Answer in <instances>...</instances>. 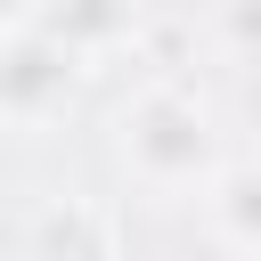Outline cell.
Wrapping results in <instances>:
<instances>
[{
    "instance_id": "obj_1",
    "label": "cell",
    "mask_w": 261,
    "mask_h": 261,
    "mask_svg": "<svg viewBox=\"0 0 261 261\" xmlns=\"http://www.w3.org/2000/svg\"><path fill=\"white\" fill-rule=\"evenodd\" d=\"M122 163L147 179V188H196L212 171V122L188 90L155 82L130 114H122Z\"/></svg>"
},
{
    "instance_id": "obj_2",
    "label": "cell",
    "mask_w": 261,
    "mask_h": 261,
    "mask_svg": "<svg viewBox=\"0 0 261 261\" xmlns=\"http://www.w3.org/2000/svg\"><path fill=\"white\" fill-rule=\"evenodd\" d=\"M73 82H82V57L65 41H49L41 24H16L0 41V114L8 122H57Z\"/></svg>"
},
{
    "instance_id": "obj_3",
    "label": "cell",
    "mask_w": 261,
    "mask_h": 261,
    "mask_svg": "<svg viewBox=\"0 0 261 261\" xmlns=\"http://www.w3.org/2000/svg\"><path fill=\"white\" fill-rule=\"evenodd\" d=\"M33 24H41L49 41H65L73 57H90V49L130 41V33H139V8H130V0H41Z\"/></svg>"
},
{
    "instance_id": "obj_4",
    "label": "cell",
    "mask_w": 261,
    "mask_h": 261,
    "mask_svg": "<svg viewBox=\"0 0 261 261\" xmlns=\"http://www.w3.org/2000/svg\"><path fill=\"white\" fill-rule=\"evenodd\" d=\"M33 253H41V261H106V253H114V212H106V204L65 196V204H49V212H41Z\"/></svg>"
},
{
    "instance_id": "obj_5",
    "label": "cell",
    "mask_w": 261,
    "mask_h": 261,
    "mask_svg": "<svg viewBox=\"0 0 261 261\" xmlns=\"http://www.w3.org/2000/svg\"><path fill=\"white\" fill-rule=\"evenodd\" d=\"M212 220L228 245L261 253V163H237V171H212Z\"/></svg>"
},
{
    "instance_id": "obj_6",
    "label": "cell",
    "mask_w": 261,
    "mask_h": 261,
    "mask_svg": "<svg viewBox=\"0 0 261 261\" xmlns=\"http://www.w3.org/2000/svg\"><path fill=\"white\" fill-rule=\"evenodd\" d=\"M228 33L237 41H261V0H228Z\"/></svg>"
}]
</instances>
